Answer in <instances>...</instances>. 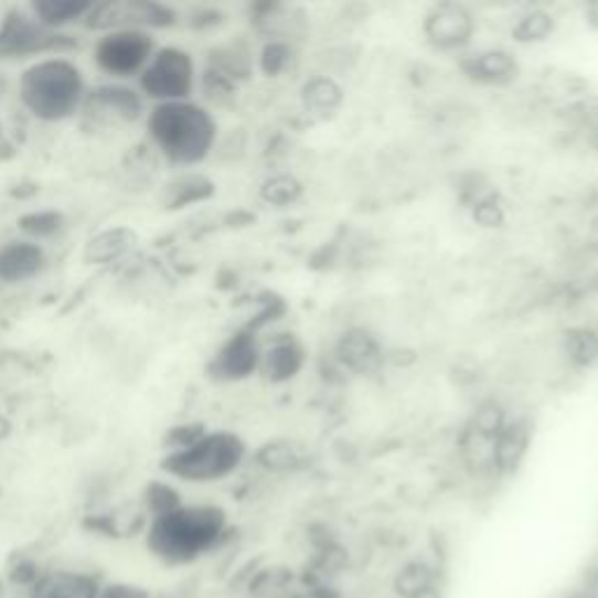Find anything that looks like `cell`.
I'll use <instances>...</instances> for the list:
<instances>
[{"instance_id": "cell-1", "label": "cell", "mask_w": 598, "mask_h": 598, "mask_svg": "<svg viewBox=\"0 0 598 598\" xmlns=\"http://www.w3.org/2000/svg\"><path fill=\"white\" fill-rule=\"evenodd\" d=\"M232 535L229 514L215 503H183L146 526V549L167 568H188L221 552Z\"/></svg>"}, {"instance_id": "cell-2", "label": "cell", "mask_w": 598, "mask_h": 598, "mask_svg": "<svg viewBox=\"0 0 598 598\" xmlns=\"http://www.w3.org/2000/svg\"><path fill=\"white\" fill-rule=\"evenodd\" d=\"M148 131L159 152L175 167L202 164L217 138L213 115L192 102L159 104L150 113Z\"/></svg>"}, {"instance_id": "cell-3", "label": "cell", "mask_w": 598, "mask_h": 598, "mask_svg": "<svg viewBox=\"0 0 598 598\" xmlns=\"http://www.w3.org/2000/svg\"><path fill=\"white\" fill-rule=\"evenodd\" d=\"M22 104L43 122L68 119L85 98L83 73L68 58H43L24 71L19 79Z\"/></svg>"}, {"instance_id": "cell-4", "label": "cell", "mask_w": 598, "mask_h": 598, "mask_svg": "<svg viewBox=\"0 0 598 598\" xmlns=\"http://www.w3.org/2000/svg\"><path fill=\"white\" fill-rule=\"evenodd\" d=\"M248 445L232 430L206 433L202 440L183 451H171L162 458V470L188 484L223 482L244 466Z\"/></svg>"}, {"instance_id": "cell-5", "label": "cell", "mask_w": 598, "mask_h": 598, "mask_svg": "<svg viewBox=\"0 0 598 598\" xmlns=\"http://www.w3.org/2000/svg\"><path fill=\"white\" fill-rule=\"evenodd\" d=\"M194 87V62L181 47H162L141 73V89L159 104L188 102Z\"/></svg>"}, {"instance_id": "cell-6", "label": "cell", "mask_w": 598, "mask_h": 598, "mask_svg": "<svg viewBox=\"0 0 598 598\" xmlns=\"http://www.w3.org/2000/svg\"><path fill=\"white\" fill-rule=\"evenodd\" d=\"M71 35H58L19 10H10L0 24V58H24L33 54H64L75 50Z\"/></svg>"}, {"instance_id": "cell-7", "label": "cell", "mask_w": 598, "mask_h": 598, "mask_svg": "<svg viewBox=\"0 0 598 598\" xmlns=\"http://www.w3.org/2000/svg\"><path fill=\"white\" fill-rule=\"evenodd\" d=\"M175 22V10L164 3H157V0H113V3H98L85 17V26L94 31L169 29Z\"/></svg>"}, {"instance_id": "cell-8", "label": "cell", "mask_w": 598, "mask_h": 598, "mask_svg": "<svg viewBox=\"0 0 598 598\" xmlns=\"http://www.w3.org/2000/svg\"><path fill=\"white\" fill-rule=\"evenodd\" d=\"M421 33L435 52L461 56L472 45L477 19L463 3H437L424 14Z\"/></svg>"}, {"instance_id": "cell-9", "label": "cell", "mask_w": 598, "mask_h": 598, "mask_svg": "<svg viewBox=\"0 0 598 598\" xmlns=\"http://www.w3.org/2000/svg\"><path fill=\"white\" fill-rule=\"evenodd\" d=\"M96 64L113 77H131L154 56V40L146 31H113L96 45Z\"/></svg>"}, {"instance_id": "cell-10", "label": "cell", "mask_w": 598, "mask_h": 598, "mask_svg": "<svg viewBox=\"0 0 598 598\" xmlns=\"http://www.w3.org/2000/svg\"><path fill=\"white\" fill-rule=\"evenodd\" d=\"M263 344L257 332L242 328L215 351L209 363V374L215 382H244V378L260 372Z\"/></svg>"}, {"instance_id": "cell-11", "label": "cell", "mask_w": 598, "mask_h": 598, "mask_svg": "<svg viewBox=\"0 0 598 598\" xmlns=\"http://www.w3.org/2000/svg\"><path fill=\"white\" fill-rule=\"evenodd\" d=\"M106 577L89 568H45L22 598H98Z\"/></svg>"}, {"instance_id": "cell-12", "label": "cell", "mask_w": 598, "mask_h": 598, "mask_svg": "<svg viewBox=\"0 0 598 598\" xmlns=\"http://www.w3.org/2000/svg\"><path fill=\"white\" fill-rule=\"evenodd\" d=\"M458 71L466 79L482 87H508L522 73L520 62L510 50L484 47L458 56Z\"/></svg>"}, {"instance_id": "cell-13", "label": "cell", "mask_w": 598, "mask_h": 598, "mask_svg": "<svg viewBox=\"0 0 598 598\" xmlns=\"http://www.w3.org/2000/svg\"><path fill=\"white\" fill-rule=\"evenodd\" d=\"M533 442V426L526 416H508V421L498 435L493 447L491 477L495 480H508V477L520 472Z\"/></svg>"}, {"instance_id": "cell-14", "label": "cell", "mask_w": 598, "mask_h": 598, "mask_svg": "<svg viewBox=\"0 0 598 598\" xmlns=\"http://www.w3.org/2000/svg\"><path fill=\"white\" fill-rule=\"evenodd\" d=\"M337 361L355 376H372L384 365V346L367 328H349L337 342Z\"/></svg>"}, {"instance_id": "cell-15", "label": "cell", "mask_w": 598, "mask_h": 598, "mask_svg": "<svg viewBox=\"0 0 598 598\" xmlns=\"http://www.w3.org/2000/svg\"><path fill=\"white\" fill-rule=\"evenodd\" d=\"M307 346L295 334H278L263 349L260 374L271 384H288L305 370Z\"/></svg>"}, {"instance_id": "cell-16", "label": "cell", "mask_w": 598, "mask_h": 598, "mask_svg": "<svg viewBox=\"0 0 598 598\" xmlns=\"http://www.w3.org/2000/svg\"><path fill=\"white\" fill-rule=\"evenodd\" d=\"M85 110L102 122H134L143 113V102L129 87L104 85L87 96Z\"/></svg>"}, {"instance_id": "cell-17", "label": "cell", "mask_w": 598, "mask_h": 598, "mask_svg": "<svg viewBox=\"0 0 598 598\" xmlns=\"http://www.w3.org/2000/svg\"><path fill=\"white\" fill-rule=\"evenodd\" d=\"M45 267V253L31 242H10L0 248V281L24 284Z\"/></svg>"}, {"instance_id": "cell-18", "label": "cell", "mask_w": 598, "mask_h": 598, "mask_svg": "<svg viewBox=\"0 0 598 598\" xmlns=\"http://www.w3.org/2000/svg\"><path fill=\"white\" fill-rule=\"evenodd\" d=\"M344 104V89L328 75L311 77L302 87V106L307 115L316 119H328L337 115Z\"/></svg>"}, {"instance_id": "cell-19", "label": "cell", "mask_w": 598, "mask_h": 598, "mask_svg": "<svg viewBox=\"0 0 598 598\" xmlns=\"http://www.w3.org/2000/svg\"><path fill=\"white\" fill-rule=\"evenodd\" d=\"M138 242L136 232L129 227H113L98 232L96 236L89 238V244L85 248V260L89 265H108L125 257Z\"/></svg>"}, {"instance_id": "cell-20", "label": "cell", "mask_w": 598, "mask_h": 598, "mask_svg": "<svg viewBox=\"0 0 598 598\" xmlns=\"http://www.w3.org/2000/svg\"><path fill=\"white\" fill-rule=\"evenodd\" d=\"M215 192V185L213 181H209L206 175L202 173H185V175H178L175 181H171L167 185V192H164V206L169 211H181L185 206H192V204H199V202H206V199H211Z\"/></svg>"}, {"instance_id": "cell-21", "label": "cell", "mask_w": 598, "mask_h": 598, "mask_svg": "<svg viewBox=\"0 0 598 598\" xmlns=\"http://www.w3.org/2000/svg\"><path fill=\"white\" fill-rule=\"evenodd\" d=\"M94 3L89 0H38L31 6L35 19L47 29H62L77 19H85Z\"/></svg>"}, {"instance_id": "cell-22", "label": "cell", "mask_w": 598, "mask_h": 598, "mask_svg": "<svg viewBox=\"0 0 598 598\" xmlns=\"http://www.w3.org/2000/svg\"><path fill=\"white\" fill-rule=\"evenodd\" d=\"M564 355L575 370H594L598 365V332L589 325L566 330Z\"/></svg>"}, {"instance_id": "cell-23", "label": "cell", "mask_w": 598, "mask_h": 598, "mask_svg": "<svg viewBox=\"0 0 598 598\" xmlns=\"http://www.w3.org/2000/svg\"><path fill=\"white\" fill-rule=\"evenodd\" d=\"M556 29V19L552 12L543 8H531L524 14L516 17V22L512 24V40L520 45H537L545 43V40L552 38Z\"/></svg>"}, {"instance_id": "cell-24", "label": "cell", "mask_w": 598, "mask_h": 598, "mask_svg": "<svg viewBox=\"0 0 598 598\" xmlns=\"http://www.w3.org/2000/svg\"><path fill=\"white\" fill-rule=\"evenodd\" d=\"M433 585H440V573L426 559H412L395 573V594L401 598H412L414 594L424 591Z\"/></svg>"}, {"instance_id": "cell-25", "label": "cell", "mask_w": 598, "mask_h": 598, "mask_svg": "<svg viewBox=\"0 0 598 598\" xmlns=\"http://www.w3.org/2000/svg\"><path fill=\"white\" fill-rule=\"evenodd\" d=\"M19 229H22L31 238H52L64 229V213L58 211H31L19 217Z\"/></svg>"}, {"instance_id": "cell-26", "label": "cell", "mask_w": 598, "mask_h": 598, "mask_svg": "<svg viewBox=\"0 0 598 598\" xmlns=\"http://www.w3.org/2000/svg\"><path fill=\"white\" fill-rule=\"evenodd\" d=\"M143 505L150 520H157V516L169 514L175 508H181L183 495L167 482H150L143 493Z\"/></svg>"}, {"instance_id": "cell-27", "label": "cell", "mask_w": 598, "mask_h": 598, "mask_svg": "<svg viewBox=\"0 0 598 598\" xmlns=\"http://www.w3.org/2000/svg\"><path fill=\"white\" fill-rule=\"evenodd\" d=\"M260 194H263V199L267 204L278 206V209H286V206H292L297 199L302 196V183H299L297 178L286 175V173L284 175H274L263 185Z\"/></svg>"}, {"instance_id": "cell-28", "label": "cell", "mask_w": 598, "mask_h": 598, "mask_svg": "<svg viewBox=\"0 0 598 598\" xmlns=\"http://www.w3.org/2000/svg\"><path fill=\"white\" fill-rule=\"evenodd\" d=\"M257 64H260V71L267 77H278L292 64V47L284 43V40H269V43L263 47Z\"/></svg>"}, {"instance_id": "cell-29", "label": "cell", "mask_w": 598, "mask_h": 598, "mask_svg": "<svg viewBox=\"0 0 598 598\" xmlns=\"http://www.w3.org/2000/svg\"><path fill=\"white\" fill-rule=\"evenodd\" d=\"M299 461H302V456L288 442H274L257 451V463H263L267 470H295Z\"/></svg>"}, {"instance_id": "cell-30", "label": "cell", "mask_w": 598, "mask_h": 598, "mask_svg": "<svg viewBox=\"0 0 598 598\" xmlns=\"http://www.w3.org/2000/svg\"><path fill=\"white\" fill-rule=\"evenodd\" d=\"M206 426L204 424H183V426H173L171 430H167L164 435V447L167 451H183L188 447H192L194 442L202 440L206 435Z\"/></svg>"}, {"instance_id": "cell-31", "label": "cell", "mask_w": 598, "mask_h": 598, "mask_svg": "<svg viewBox=\"0 0 598 598\" xmlns=\"http://www.w3.org/2000/svg\"><path fill=\"white\" fill-rule=\"evenodd\" d=\"M474 223L482 227H501L505 223V209L495 202L493 196H482L480 202L472 206Z\"/></svg>"}, {"instance_id": "cell-32", "label": "cell", "mask_w": 598, "mask_h": 598, "mask_svg": "<svg viewBox=\"0 0 598 598\" xmlns=\"http://www.w3.org/2000/svg\"><path fill=\"white\" fill-rule=\"evenodd\" d=\"M98 598H159V596L143 585L125 583V580H106L102 596Z\"/></svg>"}, {"instance_id": "cell-33", "label": "cell", "mask_w": 598, "mask_h": 598, "mask_svg": "<svg viewBox=\"0 0 598 598\" xmlns=\"http://www.w3.org/2000/svg\"><path fill=\"white\" fill-rule=\"evenodd\" d=\"M580 119H583V127L587 131L589 143L598 150V98H596V102L583 106Z\"/></svg>"}, {"instance_id": "cell-34", "label": "cell", "mask_w": 598, "mask_h": 598, "mask_svg": "<svg viewBox=\"0 0 598 598\" xmlns=\"http://www.w3.org/2000/svg\"><path fill=\"white\" fill-rule=\"evenodd\" d=\"M190 24L194 29H211V26L223 24V14L215 12V10H196L190 19Z\"/></svg>"}, {"instance_id": "cell-35", "label": "cell", "mask_w": 598, "mask_h": 598, "mask_svg": "<svg viewBox=\"0 0 598 598\" xmlns=\"http://www.w3.org/2000/svg\"><path fill=\"white\" fill-rule=\"evenodd\" d=\"M412 598H442V585H433V587H428L424 591L414 594Z\"/></svg>"}, {"instance_id": "cell-36", "label": "cell", "mask_w": 598, "mask_h": 598, "mask_svg": "<svg viewBox=\"0 0 598 598\" xmlns=\"http://www.w3.org/2000/svg\"><path fill=\"white\" fill-rule=\"evenodd\" d=\"M10 430H12V426H10L8 418L0 416V440H6V437L10 435Z\"/></svg>"}, {"instance_id": "cell-37", "label": "cell", "mask_w": 598, "mask_h": 598, "mask_svg": "<svg viewBox=\"0 0 598 598\" xmlns=\"http://www.w3.org/2000/svg\"><path fill=\"white\" fill-rule=\"evenodd\" d=\"M8 583H6V577H0V598H8Z\"/></svg>"}, {"instance_id": "cell-38", "label": "cell", "mask_w": 598, "mask_h": 598, "mask_svg": "<svg viewBox=\"0 0 598 598\" xmlns=\"http://www.w3.org/2000/svg\"><path fill=\"white\" fill-rule=\"evenodd\" d=\"M594 598H598V580H596V589H594Z\"/></svg>"}]
</instances>
